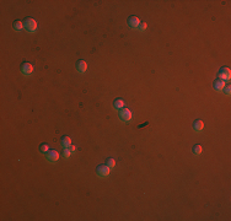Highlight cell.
Returning a JSON list of instances; mask_svg holds the SVG:
<instances>
[{"label":"cell","mask_w":231,"mask_h":221,"mask_svg":"<svg viewBox=\"0 0 231 221\" xmlns=\"http://www.w3.org/2000/svg\"><path fill=\"white\" fill-rule=\"evenodd\" d=\"M22 22H23V28H25L27 32L33 33V32L37 31V22H36L34 19H32V17H26Z\"/></svg>","instance_id":"cell-1"},{"label":"cell","mask_w":231,"mask_h":221,"mask_svg":"<svg viewBox=\"0 0 231 221\" xmlns=\"http://www.w3.org/2000/svg\"><path fill=\"white\" fill-rule=\"evenodd\" d=\"M118 117H119V119H121L122 122L128 123V122H130V119H132V112H130L129 108H122V109H119V112H118Z\"/></svg>","instance_id":"cell-2"},{"label":"cell","mask_w":231,"mask_h":221,"mask_svg":"<svg viewBox=\"0 0 231 221\" xmlns=\"http://www.w3.org/2000/svg\"><path fill=\"white\" fill-rule=\"evenodd\" d=\"M96 173H97V176H100V177H108L110 176V173H111V168L105 163V165H99L97 167H96Z\"/></svg>","instance_id":"cell-3"},{"label":"cell","mask_w":231,"mask_h":221,"mask_svg":"<svg viewBox=\"0 0 231 221\" xmlns=\"http://www.w3.org/2000/svg\"><path fill=\"white\" fill-rule=\"evenodd\" d=\"M218 76H219V79H221L222 81H230V79H231V71H230V69H229L227 66H224V68H221V69L219 70Z\"/></svg>","instance_id":"cell-4"},{"label":"cell","mask_w":231,"mask_h":221,"mask_svg":"<svg viewBox=\"0 0 231 221\" xmlns=\"http://www.w3.org/2000/svg\"><path fill=\"white\" fill-rule=\"evenodd\" d=\"M20 71H21L25 76H28V75L32 74V71H33V66H32L30 63L23 62V63L21 64V66H20Z\"/></svg>","instance_id":"cell-5"},{"label":"cell","mask_w":231,"mask_h":221,"mask_svg":"<svg viewBox=\"0 0 231 221\" xmlns=\"http://www.w3.org/2000/svg\"><path fill=\"white\" fill-rule=\"evenodd\" d=\"M127 22H128V26H129L130 28H138V27H139V25H140V20H139V17L135 16V15L129 16L128 20H127Z\"/></svg>","instance_id":"cell-6"},{"label":"cell","mask_w":231,"mask_h":221,"mask_svg":"<svg viewBox=\"0 0 231 221\" xmlns=\"http://www.w3.org/2000/svg\"><path fill=\"white\" fill-rule=\"evenodd\" d=\"M47 160L49 161V162H57L58 160H59V152L57 151V150H49L47 154Z\"/></svg>","instance_id":"cell-7"},{"label":"cell","mask_w":231,"mask_h":221,"mask_svg":"<svg viewBox=\"0 0 231 221\" xmlns=\"http://www.w3.org/2000/svg\"><path fill=\"white\" fill-rule=\"evenodd\" d=\"M75 66H76V70H78L79 73H81V74L87 70V64H86V62H85V60H81V59L76 62Z\"/></svg>","instance_id":"cell-8"},{"label":"cell","mask_w":231,"mask_h":221,"mask_svg":"<svg viewBox=\"0 0 231 221\" xmlns=\"http://www.w3.org/2000/svg\"><path fill=\"white\" fill-rule=\"evenodd\" d=\"M213 87L215 88L216 91H222L224 87H225V81H222L221 79H216L213 82Z\"/></svg>","instance_id":"cell-9"},{"label":"cell","mask_w":231,"mask_h":221,"mask_svg":"<svg viewBox=\"0 0 231 221\" xmlns=\"http://www.w3.org/2000/svg\"><path fill=\"white\" fill-rule=\"evenodd\" d=\"M192 127H193V129H194L196 131L199 133V131L203 130V128H204V123H203V120H200V119H196V120L193 122Z\"/></svg>","instance_id":"cell-10"},{"label":"cell","mask_w":231,"mask_h":221,"mask_svg":"<svg viewBox=\"0 0 231 221\" xmlns=\"http://www.w3.org/2000/svg\"><path fill=\"white\" fill-rule=\"evenodd\" d=\"M60 144H62V146H63L64 149L69 148V146L71 145V138L68 137V135H63L62 139H60Z\"/></svg>","instance_id":"cell-11"},{"label":"cell","mask_w":231,"mask_h":221,"mask_svg":"<svg viewBox=\"0 0 231 221\" xmlns=\"http://www.w3.org/2000/svg\"><path fill=\"white\" fill-rule=\"evenodd\" d=\"M124 105H125V102H124V100L121 98V97H118V98H116V100L113 101V107H114L116 109H122V108H124Z\"/></svg>","instance_id":"cell-12"},{"label":"cell","mask_w":231,"mask_h":221,"mask_svg":"<svg viewBox=\"0 0 231 221\" xmlns=\"http://www.w3.org/2000/svg\"><path fill=\"white\" fill-rule=\"evenodd\" d=\"M13 27H14V30H15V31H21V30L23 28V22H22V21L16 20V21H14Z\"/></svg>","instance_id":"cell-13"},{"label":"cell","mask_w":231,"mask_h":221,"mask_svg":"<svg viewBox=\"0 0 231 221\" xmlns=\"http://www.w3.org/2000/svg\"><path fill=\"white\" fill-rule=\"evenodd\" d=\"M49 150H51V149H49V146H48L47 143H43V144L39 145V151H41L42 154H47Z\"/></svg>","instance_id":"cell-14"},{"label":"cell","mask_w":231,"mask_h":221,"mask_svg":"<svg viewBox=\"0 0 231 221\" xmlns=\"http://www.w3.org/2000/svg\"><path fill=\"white\" fill-rule=\"evenodd\" d=\"M202 150H203V148H202V145H199V144H197V145H194V146L192 148V152H193L194 155H199V154L202 152Z\"/></svg>","instance_id":"cell-15"},{"label":"cell","mask_w":231,"mask_h":221,"mask_svg":"<svg viewBox=\"0 0 231 221\" xmlns=\"http://www.w3.org/2000/svg\"><path fill=\"white\" fill-rule=\"evenodd\" d=\"M106 165H107L110 168H113V167L116 166V160H114V159H112V157H110V159H107V160H106Z\"/></svg>","instance_id":"cell-16"},{"label":"cell","mask_w":231,"mask_h":221,"mask_svg":"<svg viewBox=\"0 0 231 221\" xmlns=\"http://www.w3.org/2000/svg\"><path fill=\"white\" fill-rule=\"evenodd\" d=\"M70 155H71V151H70L68 148L63 150V157H64V159H69V157H70Z\"/></svg>","instance_id":"cell-17"},{"label":"cell","mask_w":231,"mask_h":221,"mask_svg":"<svg viewBox=\"0 0 231 221\" xmlns=\"http://www.w3.org/2000/svg\"><path fill=\"white\" fill-rule=\"evenodd\" d=\"M226 95H230L231 94V86L230 85H225V87H224V90H222Z\"/></svg>","instance_id":"cell-18"},{"label":"cell","mask_w":231,"mask_h":221,"mask_svg":"<svg viewBox=\"0 0 231 221\" xmlns=\"http://www.w3.org/2000/svg\"><path fill=\"white\" fill-rule=\"evenodd\" d=\"M146 28H148V23H146V22H140L139 30H140V31H145Z\"/></svg>","instance_id":"cell-19"},{"label":"cell","mask_w":231,"mask_h":221,"mask_svg":"<svg viewBox=\"0 0 231 221\" xmlns=\"http://www.w3.org/2000/svg\"><path fill=\"white\" fill-rule=\"evenodd\" d=\"M68 149H69V150H70L71 152H74V151H76V146H75V145H73V144H71V145H70V146H69Z\"/></svg>","instance_id":"cell-20"}]
</instances>
